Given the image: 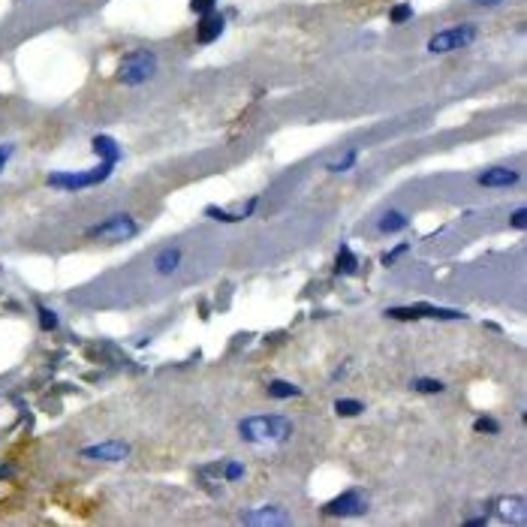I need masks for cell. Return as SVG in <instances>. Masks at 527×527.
<instances>
[{"instance_id":"1","label":"cell","mask_w":527,"mask_h":527,"mask_svg":"<svg viewBox=\"0 0 527 527\" xmlns=\"http://www.w3.org/2000/svg\"><path fill=\"white\" fill-rule=\"evenodd\" d=\"M238 434L247 443H284L292 437V419L286 416H247L238 422Z\"/></svg>"},{"instance_id":"2","label":"cell","mask_w":527,"mask_h":527,"mask_svg":"<svg viewBox=\"0 0 527 527\" xmlns=\"http://www.w3.org/2000/svg\"><path fill=\"white\" fill-rule=\"evenodd\" d=\"M115 166H118V160L100 157V166L85 169V172H52V175H48V184L57 187V190H85V187L103 184V181L112 175Z\"/></svg>"},{"instance_id":"3","label":"cell","mask_w":527,"mask_h":527,"mask_svg":"<svg viewBox=\"0 0 527 527\" xmlns=\"http://www.w3.org/2000/svg\"><path fill=\"white\" fill-rule=\"evenodd\" d=\"M154 72H157V54L148 52V48H136V52L123 54V61L118 63V81L130 88L145 85Z\"/></svg>"},{"instance_id":"4","label":"cell","mask_w":527,"mask_h":527,"mask_svg":"<svg viewBox=\"0 0 527 527\" xmlns=\"http://www.w3.org/2000/svg\"><path fill=\"white\" fill-rule=\"evenodd\" d=\"M476 24H455V28H446L440 34H434L428 39V52L431 54H446V52H458V48H467L476 39Z\"/></svg>"},{"instance_id":"5","label":"cell","mask_w":527,"mask_h":527,"mask_svg":"<svg viewBox=\"0 0 527 527\" xmlns=\"http://www.w3.org/2000/svg\"><path fill=\"white\" fill-rule=\"evenodd\" d=\"M139 232V223L130 214H115V217L103 220V223L90 226L88 229V238H100V241H127Z\"/></svg>"},{"instance_id":"6","label":"cell","mask_w":527,"mask_h":527,"mask_svg":"<svg viewBox=\"0 0 527 527\" xmlns=\"http://www.w3.org/2000/svg\"><path fill=\"white\" fill-rule=\"evenodd\" d=\"M386 317L392 319H464L461 310L434 308V304H413V308H389Z\"/></svg>"},{"instance_id":"7","label":"cell","mask_w":527,"mask_h":527,"mask_svg":"<svg viewBox=\"0 0 527 527\" xmlns=\"http://www.w3.org/2000/svg\"><path fill=\"white\" fill-rule=\"evenodd\" d=\"M361 513H368V500L356 488L337 494L332 504H326V515H361Z\"/></svg>"},{"instance_id":"8","label":"cell","mask_w":527,"mask_h":527,"mask_svg":"<svg viewBox=\"0 0 527 527\" xmlns=\"http://www.w3.org/2000/svg\"><path fill=\"white\" fill-rule=\"evenodd\" d=\"M130 455V446L123 440H106V443H97V446H85L81 449V458H90V461H109V464H118Z\"/></svg>"},{"instance_id":"9","label":"cell","mask_w":527,"mask_h":527,"mask_svg":"<svg viewBox=\"0 0 527 527\" xmlns=\"http://www.w3.org/2000/svg\"><path fill=\"white\" fill-rule=\"evenodd\" d=\"M244 524H257V527H284L290 524V515L277 506H259V509H250V513L241 515Z\"/></svg>"},{"instance_id":"10","label":"cell","mask_w":527,"mask_h":527,"mask_svg":"<svg viewBox=\"0 0 527 527\" xmlns=\"http://www.w3.org/2000/svg\"><path fill=\"white\" fill-rule=\"evenodd\" d=\"M220 34H223V15L220 12H202V21H199V30H196V39L199 43H214Z\"/></svg>"},{"instance_id":"11","label":"cell","mask_w":527,"mask_h":527,"mask_svg":"<svg viewBox=\"0 0 527 527\" xmlns=\"http://www.w3.org/2000/svg\"><path fill=\"white\" fill-rule=\"evenodd\" d=\"M482 187H513L515 181H518V172L515 169H506V166H497V169H488V172H482L479 178Z\"/></svg>"},{"instance_id":"12","label":"cell","mask_w":527,"mask_h":527,"mask_svg":"<svg viewBox=\"0 0 527 527\" xmlns=\"http://www.w3.org/2000/svg\"><path fill=\"white\" fill-rule=\"evenodd\" d=\"M181 259H184L181 247H163L157 257H154V268H157V275H172V271L181 268Z\"/></svg>"},{"instance_id":"13","label":"cell","mask_w":527,"mask_h":527,"mask_svg":"<svg viewBox=\"0 0 527 527\" xmlns=\"http://www.w3.org/2000/svg\"><path fill=\"white\" fill-rule=\"evenodd\" d=\"M497 506H500V515H504L506 521H515V524L527 521V504L521 497H504Z\"/></svg>"},{"instance_id":"14","label":"cell","mask_w":527,"mask_h":527,"mask_svg":"<svg viewBox=\"0 0 527 527\" xmlns=\"http://www.w3.org/2000/svg\"><path fill=\"white\" fill-rule=\"evenodd\" d=\"M377 226H380V232H401V229H407V214L404 211H386Z\"/></svg>"},{"instance_id":"15","label":"cell","mask_w":527,"mask_h":527,"mask_svg":"<svg viewBox=\"0 0 527 527\" xmlns=\"http://www.w3.org/2000/svg\"><path fill=\"white\" fill-rule=\"evenodd\" d=\"M268 395L277 401H286V398H299L301 389L295 383H286V380H271L268 383Z\"/></svg>"},{"instance_id":"16","label":"cell","mask_w":527,"mask_h":527,"mask_svg":"<svg viewBox=\"0 0 527 527\" xmlns=\"http://www.w3.org/2000/svg\"><path fill=\"white\" fill-rule=\"evenodd\" d=\"M205 217H211V220H220V223H241V220L247 217V214H232V211H223V208H217V205H208V208H205Z\"/></svg>"},{"instance_id":"17","label":"cell","mask_w":527,"mask_h":527,"mask_svg":"<svg viewBox=\"0 0 527 527\" xmlns=\"http://www.w3.org/2000/svg\"><path fill=\"white\" fill-rule=\"evenodd\" d=\"M359 268V259L352 257V250L347 244L341 247V253H337V271H344V275H352V271Z\"/></svg>"},{"instance_id":"18","label":"cell","mask_w":527,"mask_h":527,"mask_svg":"<svg viewBox=\"0 0 527 527\" xmlns=\"http://www.w3.org/2000/svg\"><path fill=\"white\" fill-rule=\"evenodd\" d=\"M335 410L341 416H359V413H365V404H361V401H356V398H341L335 404Z\"/></svg>"},{"instance_id":"19","label":"cell","mask_w":527,"mask_h":527,"mask_svg":"<svg viewBox=\"0 0 527 527\" xmlns=\"http://www.w3.org/2000/svg\"><path fill=\"white\" fill-rule=\"evenodd\" d=\"M413 389H416V392H425V395H437V392H443V383H440V380H428V377H416V380H413Z\"/></svg>"},{"instance_id":"20","label":"cell","mask_w":527,"mask_h":527,"mask_svg":"<svg viewBox=\"0 0 527 527\" xmlns=\"http://www.w3.org/2000/svg\"><path fill=\"white\" fill-rule=\"evenodd\" d=\"M413 19V3H398L395 10L389 12V21L392 24H404V21H410Z\"/></svg>"},{"instance_id":"21","label":"cell","mask_w":527,"mask_h":527,"mask_svg":"<svg viewBox=\"0 0 527 527\" xmlns=\"http://www.w3.org/2000/svg\"><path fill=\"white\" fill-rule=\"evenodd\" d=\"M356 157H359V151H356V148H350V151L344 154L341 160L328 166V172H347V169H352V163H356Z\"/></svg>"},{"instance_id":"22","label":"cell","mask_w":527,"mask_h":527,"mask_svg":"<svg viewBox=\"0 0 527 527\" xmlns=\"http://www.w3.org/2000/svg\"><path fill=\"white\" fill-rule=\"evenodd\" d=\"M39 326H43L46 332H54L57 328V314L54 310H48L46 304H39Z\"/></svg>"},{"instance_id":"23","label":"cell","mask_w":527,"mask_h":527,"mask_svg":"<svg viewBox=\"0 0 527 527\" xmlns=\"http://www.w3.org/2000/svg\"><path fill=\"white\" fill-rule=\"evenodd\" d=\"M473 428H476L479 434H497V431H500V425L494 422V419H488V416H479V419L473 422Z\"/></svg>"},{"instance_id":"24","label":"cell","mask_w":527,"mask_h":527,"mask_svg":"<svg viewBox=\"0 0 527 527\" xmlns=\"http://www.w3.org/2000/svg\"><path fill=\"white\" fill-rule=\"evenodd\" d=\"M214 3H217V0H190V10L202 15V12H211Z\"/></svg>"},{"instance_id":"25","label":"cell","mask_w":527,"mask_h":527,"mask_svg":"<svg viewBox=\"0 0 527 527\" xmlns=\"http://www.w3.org/2000/svg\"><path fill=\"white\" fill-rule=\"evenodd\" d=\"M241 476H244V467H241V464H235V461H232V464H226V479H229V482L241 479Z\"/></svg>"},{"instance_id":"26","label":"cell","mask_w":527,"mask_h":527,"mask_svg":"<svg viewBox=\"0 0 527 527\" xmlns=\"http://www.w3.org/2000/svg\"><path fill=\"white\" fill-rule=\"evenodd\" d=\"M407 250H410V244H398L392 253H386V257H383V266H389V262H395V259L401 257V253H407Z\"/></svg>"},{"instance_id":"27","label":"cell","mask_w":527,"mask_h":527,"mask_svg":"<svg viewBox=\"0 0 527 527\" xmlns=\"http://www.w3.org/2000/svg\"><path fill=\"white\" fill-rule=\"evenodd\" d=\"M513 226H515V229H524V226H527V211H524V208L513 211Z\"/></svg>"},{"instance_id":"28","label":"cell","mask_w":527,"mask_h":527,"mask_svg":"<svg viewBox=\"0 0 527 527\" xmlns=\"http://www.w3.org/2000/svg\"><path fill=\"white\" fill-rule=\"evenodd\" d=\"M10 157H12V145H0V172L10 163Z\"/></svg>"},{"instance_id":"29","label":"cell","mask_w":527,"mask_h":527,"mask_svg":"<svg viewBox=\"0 0 527 527\" xmlns=\"http://www.w3.org/2000/svg\"><path fill=\"white\" fill-rule=\"evenodd\" d=\"M476 6H497V3H504V0H473Z\"/></svg>"}]
</instances>
